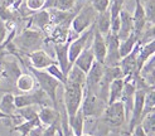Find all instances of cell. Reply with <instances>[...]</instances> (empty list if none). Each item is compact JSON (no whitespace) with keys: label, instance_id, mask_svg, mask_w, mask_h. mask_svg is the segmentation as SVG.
<instances>
[{"label":"cell","instance_id":"1","mask_svg":"<svg viewBox=\"0 0 155 136\" xmlns=\"http://www.w3.org/2000/svg\"><path fill=\"white\" fill-rule=\"evenodd\" d=\"M28 70H29L30 73L34 76L35 82H38V85H39V88L43 89L44 92L48 95V97L51 98L53 107L58 110L57 89L61 86V83L56 78H53L49 73H47V72L43 71V70H35V68L32 67V66H29Z\"/></svg>","mask_w":155,"mask_h":136},{"label":"cell","instance_id":"2","mask_svg":"<svg viewBox=\"0 0 155 136\" xmlns=\"http://www.w3.org/2000/svg\"><path fill=\"white\" fill-rule=\"evenodd\" d=\"M15 47H18L25 54H29L30 52L39 49L43 43V33L41 30L27 28L13 39Z\"/></svg>","mask_w":155,"mask_h":136},{"label":"cell","instance_id":"3","mask_svg":"<svg viewBox=\"0 0 155 136\" xmlns=\"http://www.w3.org/2000/svg\"><path fill=\"white\" fill-rule=\"evenodd\" d=\"M64 87V110L68 116L74 115L80 110L83 98V86L72 81H66Z\"/></svg>","mask_w":155,"mask_h":136},{"label":"cell","instance_id":"4","mask_svg":"<svg viewBox=\"0 0 155 136\" xmlns=\"http://www.w3.org/2000/svg\"><path fill=\"white\" fill-rule=\"evenodd\" d=\"M97 17V11L91 6V4H84L81 6V9L76 13L71 21V28L72 32L80 35L82 32L92 27L95 24V20Z\"/></svg>","mask_w":155,"mask_h":136},{"label":"cell","instance_id":"5","mask_svg":"<svg viewBox=\"0 0 155 136\" xmlns=\"http://www.w3.org/2000/svg\"><path fill=\"white\" fill-rule=\"evenodd\" d=\"M107 103L104 102L95 92L83 89V98L81 102L80 111L84 117H100Z\"/></svg>","mask_w":155,"mask_h":136},{"label":"cell","instance_id":"6","mask_svg":"<svg viewBox=\"0 0 155 136\" xmlns=\"http://www.w3.org/2000/svg\"><path fill=\"white\" fill-rule=\"evenodd\" d=\"M101 121L106 126L111 127H120L125 124V107H124L122 101H116L108 103L106 108L101 113Z\"/></svg>","mask_w":155,"mask_h":136},{"label":"cell","instance_id":"7","mask_svg":"<svg viewBox=\"0 0 155 136\" xmlns=\"http://www.w3.org/2000/svg\"><path fill=\"white\" fill-rule=\"evenodd\" d=\"M106 40V57L104 60V66L106 67H112V66H119L121 56L119 52V45H120V39L117 38V34L114 33H107L105 35Z\"/></svg>","mask_w":155,"mask_h":136},{"label":"cell","instance_id":"8","mask_svg":"<svg viewBox=\"0 0 155 136\" xmlns=\"http://www.w3.org/2000/svg\"><path fill=\"white\" fill-rule=\"evenodd\" d=\"M94 27H95V24L92 27H90L88 29H86L84 32H82L76 39L69 42V44H68V60H69V63H71V66L74 63L76 58L80 56V53L87 47L88 40L92 38Z\"/></svg>","mask_w":155,"mask_h":136},{"label":"cell","instance_id":"9","mask_svg":"<svg viewBox=\"0 0 155 136\" xmlns=\"http://www.w3.org/2000/svg\"><path fill=\"white\" fill-rule=\"evenodd\" d=\"M102 76H104V64L95 60L88 70V72L86 73V83H84L83 89H87L96 93L100 82L102 79Z\"/></svg>","mask_w":155,"mask_h":136},{"label":"cell","instance_id":"10","mask_svg":"<svg viewBox=\"0 0 155 136\" xmlns=\"http://www.w3.org/2000/svg\"><path fill=\"white\" fill-rule=\"evenodd\" d=\"M91 49L94 52L95 60L104 64V60L106 57V40L105 37L96 29V27H94V33H92Z\"/></svg>","mask_w":155,"mask_h":136},{"label":"cell","instance_id":"11","mask_svg":"<svg viewBox=\"0 0 155 136\" xmlns=\"http://www.w3.org/2000/svg\"><path fill=\"white\" fill-rule=\"evenodd\" d=\"M71 40H67L63 43H54V54H56V62L59 66V68L66 74L71 68V63L68 60V44Z\"/></svg>","mask_w":155,"mask_h":136},{"label":"cell","instance_id":"12","mask_svg":"<svg viewBox=\"0 0 155 136\" xmlns=\"http://www.w3.org/2000/svg\"><path fill=\"white\" fill-rule=\"evenodd\" d=\"M29 60H30V66L34 67L35 70H45L48 66L57 63L56 59H53L47 52H44L43 49H37L30 52L29 54Z\"/></svg>","mask_w":155,"mask_h":136},{"label":"cell","instance_id":"13","mask_svg":"<svg viewBox=\"0 0 155 136\" xmlns=\"http://www.w3.org/2000/svg\"><path fill=\"white\" fill-rule=\"evenodd\" d=\"M140 48V43L137 42V44L135 45V48L131 50L129 54H126L125 57H122L120 60V68L124 73V77H127V76H133L134 73H136V57H137V52Z\"/></svg>","mask_w":155,"mask_h":136},{"label":"cell","instance_id":"14","mask_svg":"<svg viewBox=\"0 0 155 136\" xmlns=\"http://www.w3.org/2000/svg\"><path fill=\"white\" fill-rule=\"evenodd\" d=\"M133 20H134V30L133 32L140 38V34L144 30V28L148 24L146 21V15H145V9L141 0H135V10L133 14Z\"/></svg>","mask_w":155,"mask_h":136},{"label":"cell","instance_id":"15","mask_svg":"<svg viewBox=\"0 0 155 136\" xmlns=\"http://www.w3.org/2000/svg\"><path fill=\"white\" fill-rule=\"evenodd\" d=\"M134 30V20L133 15H131L127 10L121 9L120 11V28L117 32V38L120 40H124L133 33Z\"/></svg>","mask_w":155,"mask_h":136},{"label":"cell","instance_id":"16","mask_svg":"<svg viewBox=\"0 0 155 136\" xmlns=\"http://www.w3.org/2000/svg\"><path fill=\"white\" fill-rule=\"evenodd\" d=\"M154 53H155V40L154 39L148 42V43L140 44V48H139L137 57H136V73L140 72L144 63L150 57L154 56Z\"/></svg>","mask_w":155,"mask_h":136},{"label":"cell","instance_id":"17","mask_svg":"<svg viewBox=\"0 0 155 136\" xmlns=\"http://www.w3.org/2000/svg\"><path fill=\"white\" fill-rule=\"evenodd\" d=\"M38 117L43 126H49L61 120L58 110L52 106H42L41 110L38 111Z\"/></svg>","mask_w":155,"mask_h":136},{"label":"cell","instance_id":"18","mask_svg":"<svg viewBox=\"0 0 155 136\" xmlns=\"http://www.w3.org/2000/svg\"><path fill=\"white\" fill-rule=\"evenodd\" d=\"M94 62H95L94 52H92L91 47H86V48H84V49L80 53V56L76 58V60H74L73 64L77 66V67H78L81 71H83L84 73H87Z\"/></svg>","mask_w":155,"mask_h":136},{"label":"cell","instance_id":"19","mask_svg":"<svg viewBox=\"0 0 155 136\" xmlns=\"http://www.w3.org/2000/svg\"><path fill=\"white\" fill-rule=\"evenodd\" d=\"M34 87H35V78L32 73H20L17 81H15V88L19 89L23 93L32 92Z\"/></svg>","mask_w":155,"mask_h":136},{"label":"cell","instance_id":"20","mask_svg":"<svg viewBox=\"0 0 155 136\" xmlns=\"http://www.w3.org/2000/svg\"><path fill=\"white\" fill-rule=\"evenodd\" d=\"M51 24V14L49 10H38L37 13H34L32 17H30V23H29V27L30 25H34L37 27L39 30H44L48 25Z\"/></svg>","mask_w":155,"mask_h":136},{"label":"cell","instance_id":"21","mask_svg":"<svg viewBox=\"0 0 155 136\" xmlns=\"http://www.w3.org/2000/svg\"><path fill=\"white\" fill-rule=\"evenodd\" d=\"M83 126H84V116L82 115L80 110L74 115L68 116V127L72 131L73 136H82Z\"/></svg>","mask_w":155,"mask_h":136},{"label":"cell","instance_id":"22","mask_svg":"<svg viewBox=\"0 0 155 136\" xmlns=\"http://www.w3.org/2000/svg\"><path fill=\"white\" fill-rule=\"evenodd\" d=\"M110 25H111V15H110V10H105L101 13H97V17L95 20V27L96 29L101 33L104 37L110 33Z\"/></svg>","mask_w":155,"mask_h":136},{"label":"cell","instance_id":"23","mask_svg":"<svg viewBox=\"0 0 155 136\" xmlns=\"http://www.w3.org/2000/svg\"><path fill=\"white\" fill-rule=\"evenodd\" d=\"M122 88H124V78H116L111 81L108 85V97H107V105L112 103L116 101L121 100L122 95Z\"/></svg>","mask_w":155,"mask_h":136},{"label":"cell","instance_id":"24","mask_svg":"<svg viewBox=\"0 0 155 136\" xmlns=\"http://www.w3.org/2000/svg\"><path fill=\"white\" fill-rule=\"evenodd\" d=\"M15 110H17V107L14 103V95L12 92H6L0 100V111L4 112L9 117H13Z\"/></svg>","mask_w":155,"mask_h":136},{"label":"cell","instance_id":"25","mask_svg":"<svg viewBox=\"0 0 155 136\" xmlns=\"http://www.w3.org/2000/svg\"><path fill=\"white\" fill-rule=\"evenodd\" d=\"M139 42V37L133 32L131 33L126 39H124V40H120V45H119V52H120V56L121 58L122 57H125L126 54H129V53L133 50L135 48V45L137 44Z\"/></svg>","mask_w":155,"mask_h":136},{"label":"cell","instance_id":"26","mask_svg":"<svg viewBox=\"0 0 155 136\" xmlns=\"http://www.w3.org/2000/svg\"><path fill=\"white\" fill-rule=\"evenodd\" d=\"M67 79L76 82V83H78V85L84 87V83H86V73H84L83 71H81L77 66L72 64L71 68H69L68 73H67Z\"/></svg>","mask_w":155,"mask_h":136},{"label":"cell","instance_id":"27","mask_svg":"<svg viewBox=\"0 0 155 136\" xmlns=\"http://www.w3.org/2000/svg\"><path fill=\"white\" fill-rule=\"evenodd\" d=\"M140 125L144 128V131L146 132V135L154 136L155 135V111L146 113V115L143 117Z\"/></svg>","mask_w":155,"mask_h":136},{"label":"cell","instance_id":"28","mask_svg":"<svg viewBox=\"0 0 155 136\" xmlns=\"http://www.w3.org/2000/svg\"><path fill=\"white\" fill-rule=\"evenodd\" d=\"M15 112H17L24 121H32V120L39 118L38 117V111L34 108V106H27V107L17 108Z\"/></svg>","mask_w":155,"mask_h":136},{"label":"cell","instance_id":"29","mask_svg":"<svg viewBox=\"0 0 155 136\" xmlns=\"http://www.w3.org/2000/svg\"><path fill=\"white\" fill-rule=\"evenodd\" d=\"M45 72L47 73H49L53 78H56L61 85H64L66 83V81H67V77H66V74L62 72V70L59 68V66L57 64V63H53V64H51V66H48L47 68H45Z\"/></svg>","mask_w":155,"mask_h":136},{"label":"cell","instance_id":"30","mask_svg":"<svg viewBox=\"0 0 155 136\" xmlns=\"http://www.w3.org/2000/svg\"><path fill=\"white\" fill-rule=\"evenodd\" d=\"M144 9H145V15H146V21L154 24L155 21V0H145Z\"/></svg>","mask_w":155,"mask_h":136},{"label":"cell","instance_id":"31","mask_svg":"<svg viewBox=\"0 0 155 136\" xmlns=\"http://www.w3.org/2000/svg\"><path fill=\"white\" fill-rule=\"evenodd\" d=\"M77 0H56L54 2V9H58V10H63V11H68V10H72L74 5H76Z\"/></svg>","mask_w":155,"mask_h":136},{"label":"cell","instance_id":"32","mask_svg":"<svg viewBox=\"0 0 155 136\" xmlns=\"http://www.w3.org/2000/svg\"><path fill=\"white\" fill-rule=\"evenodd\" d=\"M90 4L97 13H101L110 8L111 0H90Z\"/></svg>","mask_w":155,"mask_h":136},{"label":"cell","instance_id":"33","mask_svg":"<svg viewBox=\"0 0 155 136\" xmlns=\"http://www.w3.org/2000/svg\"><path fill=\"white\" fill-rule=\"evenodd\" d=\"M45 3H47V0H27L25 6H27V9H29L30 11L34 13V11L44 9Z\"/></svg>","mask_w":155,"mask_h":136},{"label":"cell","instance_id":"34","mask_svg":"<svg viewBox=\"0 0 155 136\" xmlns=\"http://www.w3.org/2000/svg\"><path fill=\"white\" fill-rule=\"evenodd\" d=\"M57 122H54L47 127H44V131H43V136H57Z\"/></svg>","mask_w":155,"mask_h":136},{"label":"cell","instance_id":"35","mask_svg":"<svg viewBox=\"0 0 155 136\" xmlns=\"http://www.w3.org/2000/svg\"><path fill=\"white\" fill-rule=\"evenodd\" d=\"M6 34H8V28H6V24L5 21L0 19V45L3 44V42L5 40L6 38Z\"/></svg>","mask_w":155,"mask_h":136},{"label":"cell","instance_id":"36","mask_svg":"<svg viewBox=\"0 0 155 136\" xmlns=\"http://www.w3.org/2000/svg\"><path fill=\"white\" fill-rule=\"evenodd\" d=\"M130 132H131V136H148V135H146V132L144 131V128L141 127V125L135 126Z\"/></svg>","mask_w":155,"mask_h":136},{"label":"cell","instance_id":"37","mask_svg":"<svg viewBox=\"0 0 155 136\" xmlns=\"http://www.w3.org/2000/svg\"><path fill=\"white\" fill-rule=\"evenodd\" d=\"M3 118H9V116H8V115H5L4 112H2V111H0V120H3Z\"/></svg>","mask_w":155,"mask_h":136},{"label":"cell","instance_id":"38","mask_svg":"<svg viewBox=\"0 0 155 136\" xmlns=\"http://www.w3.org/2000/svg\"><path fill=\"white\" fill-rule=\"evenodd\" d=\"M0 82H2V70H0Z\"/></svg>","mask_w":155,"mask_h":136},{"label":"cell","instance_id":"39","mask_svg":"<svg viewBox=\"0 0 155 136\" xmlns=\"http://www.w3.org/2000/svg\"><path fill=\"white\" fill-rule=\"evenodd\" d=\"M82 136H92V135H83V134H82Z\"/></svg>","mask_w":155,"mask_h":136},{"label":"cell","instance_id":"40","mask_svg":"<svg viewBox=\"0 0 155 136\" xmlns=\"http://www.w3.org/2000/svg\"><path fill=\"white\" fill-rule=\"evenodd\" d=\"M27 136H29V135H27Z\"/></svg>","mask_w":155,"mask_h":136}]
</instances>
